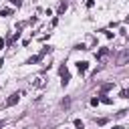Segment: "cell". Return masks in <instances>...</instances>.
<instances>
[{
  "mask_svg": "<svg viewBox=\"0 0 129 129\" xmlns=\"http://www.w3.org/2000/svg\"><path fill=\"white\" fill-rule=\"evenodd\" d=\"M0 127H2V123H0Z\"/></svg>",
  "mask_w": 129,
  "mask_h": 129,
  "instance_id": "cell-12",
  "label": "cell"
},
{
  "mask_svg": "<svg viewBox=\"0 0 129 129\" xmlns=\"http://www.w3.org/2000/svg\"><path fill=\"white\" fill-rule=\"evenodd\" d=\"M75 129H85V125H83V121H79V119H77V121H75Z\"/></svg>",
  "mask_w": 129,
  "mask_h": 129,
  "instance_id": "cell-5",
  "label": "cell"
},
{
  "mask_svg": "<svg viewBox=\"0 0 129 129\" xmlns=\"http://www.w3.org/2000/svg\"><path fill=\"white\" fill-rule=\"evenodd\" d=\"M77 69H79V73H81V75H85V73H87V62H79V64H77Z\"/></svg>",
  "mask_w": 129,
  "mask_h": 129,
  "instance_id": "cell-4",
  "label": "cell"
},
{
  "mask_svg": "<svg viewBox=\"0 0 129 129\" xmlns=\"http://www.w3.org/2000/svg\"><path fill=\"white\" fill-rule=\"evenodd\" d=\"M18 99H20V93H12V95L6 99V103H4V105H6V107H12L14 103H18Z\"/></svg>",
  "mask_w": 129,
  "mask_h": 129,
  "instance_id": "cell-1",
  "label": "cell"
},
{
  "mask_svg": "<svg viewBox=\"0 0 129 129\" xmlns=\"http://www.w3.org/2000/svg\"><path fill=\"white\" fill-rule=\"evenodd\" d=\"M0 48H4V40L2 38H0Z\"/></svg>",
  "mask_w": 129,
  "mask_h": 129,
  "instance_id": "cell-10",
  "label": "cell"
},
{
  "mask_svg": "<svg viewBox=\"0 0 129 129\" xmlns=\"http://www.w3.org/2000/svg\"><path fill=\"white\" fill-rule=\"evenodd\" d=\"M121 97H125V99H127V97H129V89H125V91H121Z\"/></svg>",
  "mask_w": 129,
  "mask_h": 129,
  "instance_id": "cell-8",
  "label": "cell"
},
{
  "mask_svg": "<svg viewBox=\"0 0 129 129\" xmlns=\"http://www.w3.org/2000/svg\"><path fill=\"white\" fill-rule=\"evenodd\" d=\"M105 54H107V48H101V50H99V54H97V58H103Z\"/></svg>",
  "mask_w": 129,
  "mask_h": 129,
  "instance_id": "cell-6",
  "label": "cell"
},
{
  "mask_svg": "<svg viewBox=\"0 0 129 129\" xmlns=\"http://www.w3.org/2000/svg\"><path fill=\"white\" fill-rule=\"evenodd\" d=\"M127 60H129V50H127V52H123V54H121V56H119V58H117V64H119V67H121V64H125V62H127Z\"/></svg>",
  "mask_w": 129,
  "mask_h": 129,
  "instance_id": "cell-3",
  "label": "cell"
},
{
  "mask_svg": "<svg viewBox=\"0 0 129 129\" xmlns=\"http://www.w3.org/2000/svg\"><path fill=\"white\" fill-rule=\"evenodd\" d=\"M99 103H101L99 97H93V99H91V105H99Z\"/></svg>",
  "mask_w": 129,
  "mask_h": 129,
  "instance_id": "cell-7",
  "label": "cell"
},
{
  "mask_svg": "<svg viewBox=\"0 0 129 129\" xmlns=\"http://www.w3.org/2000/svg\"><path fill=\"white\" fill-rule=\"evenodd\" d=\"M60 77L64 79V81H62V85H67V83H69V79H71V77H69V71H67V67H60Z\"/></svg>",
  "mask_w": 129,
  "mask_h": 129,
  "instance_id": "cell-2",
  "label": "cell"
},
{
  "mask_svg": "<svg viewBox=\"0 0 129 129\" xmlns=\"http://www.w3.org/2000/svg\"><path fill=\"white\" fill-rule=\"evenodd\" d=\"M113 129H123V127H121V125H117V127H113Z\"/></svg>",
  "mask_w": 129,
  "mask_h": 129,
  "instance_id": "cell-11",
  "label": "cell"
},
{
  "mask_svg": "<svg viewBox=\"0 0 129 129\" xmlns=\"http://www.w3.org/2000/svg\"><path fill=\"white\" fill-rule=\"evenodd\" d=\"M10 2H12L14 6H20V4H22V0H10Z\"/></svg>",
  "mask_w": 129,
  "mask_h": 129,
  "instance_id": "cell-9",
  "label": "cell"
}]
</instances>
